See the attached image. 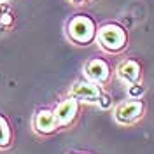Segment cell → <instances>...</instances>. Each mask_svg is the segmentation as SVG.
<instances>
[{
    "mask_svg": "<svg viewBox=\"0 0 154 154\" xmlns=\"http://www.w3.org/2000/svg\"><path fill=\"white\" fill-rule=\"evenodd\" d=\"M145 110H147V103H145V100L142 96L140 98L126 96L125 100L116 103L112 116H114V121L117 125L133 126L145 116Z\"/></svg>",
    "mask_w": 154,
    "mask_h": 154,
    "instance_id": "cell-3",
    "label": "cell"
},
{
    "mask_svg": "<svg viewBox=\"0 0 154 154\" xmlns=\"http://www.w3.org/2000/svg\"><path fill=\"white\" fill-rule=\"evenodd\" d=\"M70 5H74V7H84L88 4H91L93 0H67Z\"/></svg>",
    "mask_w": 154,
    "mask_h": 154,
    "instance_id": "cell-13",
    "label": "cell"
},
{
    "mask_svg": "<svg viewBox=\"0 0 154 154\" xmlns=\"http://www.w3.org/2000/svg\"><path fill=\"white\" fill-rule=\"evenodd\" d=\"M14 145V128L7 114L0 112V151H11Z\"/></svg>",
    "mask_w": 154,
    "mask_h": 154,
    "instance_id": "cell-9",
    "label": "cell"
},
{
    "mask_svg": "<svg viewBox=\"0 0 154 154\" xmlns=\"http://www.w3.org/2000/svg\"><path fill=\"white\" fill-rule=\"evenodd\" d=\"M116 77L125 86L144 82V67H142L140 60H137V58H123L117 63V67H116Z\"/></svg>",
    "mask_w": 154,
    "mask_h": 154,
    "instance_id": "cell-8",
    "label": "cell"
},
{
    "mask_svg": "<svg viewBox=\"0 0 154 154\" xmlns=\"http://www.w3.org/2000/svg\"><path fill=\"white\" fill-rule=\"evenodd\" d=\"M96 105L100 107L102 110H107V109H110L112 107V96L109 95V93H105L103 91V95L100 96V100H98V103Z\"/></svg>",
    "mask_w": 154,
    "mask_h": 154,
    "instance_id": "cell-12",
    "label": "cell"
},
{
    "mask_svg": "<svg viewBox=\"0 0 154 154\" xmlns=\"http://www.w3.org/2000/svg\"><path fill=\"white\" fill-rule=\"evenodd\" d=\"M95 44L105 54L119 56L130 46V33L125 25H121L119 21H105L98 25Z\"/></svg>",
    "mask_w": 154,
    "mask_h": 154,
    "instance_id": "cell-1",
    "label": "cell"
},
{
    "mask_svg": "<svg viewBox=\"0 0 154 154\" xmlns=\"http://www.w3.org/2000/svg\"><path fill=\"white\" fill-rule=\"evenodd\" d=\"M144 93H145L144 82H140V84H131V86H126V96H131V98H140V96H144Z\"/></svg>",
    "mask_w": 154,
    "mask_h": 154,
    "instance_id": "cell-11",
    "label": "cell"
},
{
    "mask_svg": "<svg viewBox=\"0 0 154 154\" xmlns=\"http://www.w3.org/2000/svg\"><path fill=\"white\" fill-rule=\"evenodd\" d=\"M2 2H11V0H0V4H2Z\"/></svg>",
    "mask_w": 154,
    "mask_h": 154,
    "instance_id": "cell-15",
    "label": "cell"
},
{
    "mask_svg": "<svg viewBox=\"0 0 154 154\" xmlns=\"http://www.w3.org/2000/svg\"><path fill=\"white\" fill-rule=\"evenodd\" d=\"M103 88L100 84H96L93 81H89L82 75L81 79H75L70 86H68L67 93L72 96H75L77 100H81L82 103H98L100 96L103 95Z\"/></svg>",
    "mask_w": 154,
    "mask_h": 154,
    "instance_id": "cell-7",
    "label": "cell"
},
{
    "mask_svg": "<svg viewBox=\"0 0 154 154\" xmlns=\"http://www.w3.org/2000/svg\"><path fill=\"white\" fill-rule=\"evenodd\" d=\"M53 110H54V117H56L60 131L61 130H70L79 121V116H81V110H82V102L77 100L75 96L65 93L56 102Z\"/></svg>",
    "mask_w": 154,
    "mask_h": 154,
    "instance_id": "cell-4",
    "label": "cell"
},
{
    "mask_svg": "<svg viewBox=\"0 0 154 154\" xmlns=\"http://www.w3.org/2000/svg\"><path fill=\"white\" fill-rule=\"evenodd\" d=\"M30 126H32V131L40 138L53 137V135H56L60 131L53 107H38V109H35L33 114H32Z\"/></svg>",
    "mask_w": 154,
    "mask_h": 154,
    "instance_id": "cell-5",
    "label": "cell"
},
{
    "mask_svg": "<svg viewBox=\"0 0 154 154\" xmlns=\"http://www.w3.org/2000/svg\"><path fill=\"white\" fill-rule=\"evenodd\" d=\"M68 154H84V152H68Z\"/></svg>",
    "mask_w": 154,
    "mask_h": 154,
    "instance_id": "cell-14",
    "label": "cell"
},
{
    "mask_svg": "<svg viewBox=\"0 0 154 154\" xmlns=\"http://www.w3.org/2000/svg\"><path fill=\"white\" fill-rule=\"evenodd\" d=\"M82 75L93 81L96 84H100L102 88H105L110 81H112V75H114V70H112V65L107 61L105 58L100 56H91L88 58L82 65Z\"/></svg>",
    "mask_w": 154,
    "mask_h": 154,
    "instance_id": "cell-6",
    "label": "cell"
},
{
    "mask_svg": "<svg viewBox=\"0 0 154 154\" xmlns=\"http://www.w3.org/2000/svg\"><path fill=\"white\" fill-rule=\"evenodd\" d=\"M96 32H98V23L93 16L84 14V12H75L65 19L63 25V33L70 44L86 48L95 44Z\"/></svg>",
    "mask_w": 154,
    "mask_h": 154,
    "instance_id": "cell-2",
    "label": "cell"
},
{
    "mask_svg": "<svg viewBox=\"0 0 154 154\" xmlns=\"http://www.w3.org/2000/svg\"><path fill=\"white\" fill-rule=\"evenodd\" d=\"M16 25V16L11 9L9 2H2L0 4V33L11 32Z\"/></svg>",
    "mask_w": 154,
    "mask_h": 154,
    "instance_id": "cell-10",
    "label": "cell"
}]
</instances>
